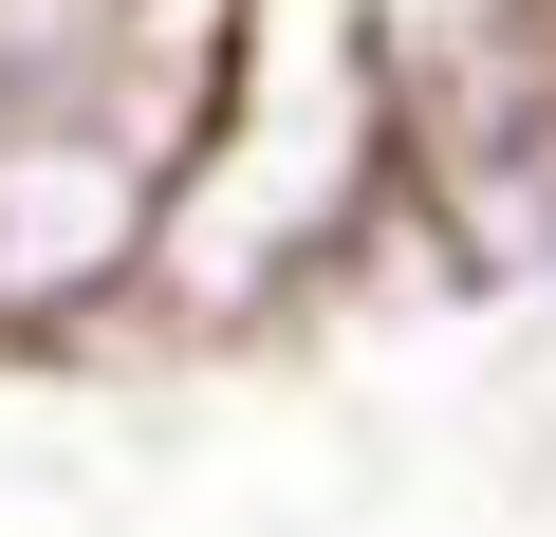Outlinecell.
<instances>
[{
	"label": "cell",
	"instance_id": "obj_2",
	"mask_svg": "<svg viewBox=\"0 0 556 537\" xmlns=\"http://www.w3.org/2000/svg\"><path fill=\"white\" fill-rule=\"evenodd\" d=\"M130 259H149V149L93 93H20L0 112V334H56Z\"/></svg>",
	"mask_w": 556,
	"mask_h": 537
},
{
	"label": "cell",
	"instance_id": "obj_1",
	"mask_svg": "<svg viewBox=\"0 0 556 537\" xmlns=\"http://www.w3.org/2000/svg\"><path fill=\"white\" fill-rule=\"evenodd\" d=\"M371 149H390V38H371V0H223L204 112H186V204L149 222L167 279L278 297L371 204Z\"/></svg>",
	"mask_w": 556,
	"mask_h": 537
}]
</instances>
